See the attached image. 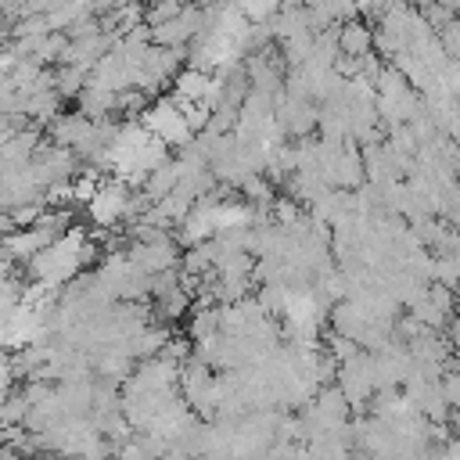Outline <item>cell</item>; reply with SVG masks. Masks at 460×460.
<instances>
[{
    "label": "cell",
    "mask_w": 460,
    "mask_h": 460,
    "mask_svg": "<svg viewBox=\"0 0 460 460\" xmlns=\"http://www.w3.org/2000/svg\"><path fill=\"white\" fill-rule=\"evenodd\" d=\"M137 208V201L129 198V187L122 180H111V183H101L90 201H86V212L97 226H115L122 216H129Z\"/></svg>",
    "instance_id": "6da1fadb"
}]
</instances>
